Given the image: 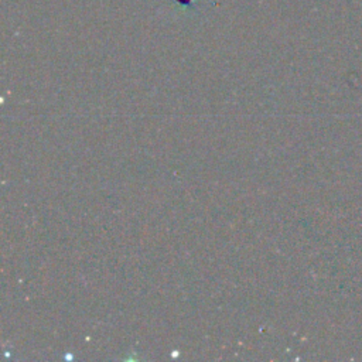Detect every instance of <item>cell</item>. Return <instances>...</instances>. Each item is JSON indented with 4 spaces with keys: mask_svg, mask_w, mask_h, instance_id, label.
<instances>
[{
    "mask_svg": "<svg viewBox=\"0 0 362 362\" xmlns=\"http://www.w3.org/2000/svg\"><path fill=\"white\" fill-rule=\"evenodd\" d=\"M178 6H191L194 4L197 0H174Z\"/></svg>",
    "mask_w": 362,
    "mask_h": 362,
    "instance_id": "obj_1",
    "label": "cell"
}]
</instances>
